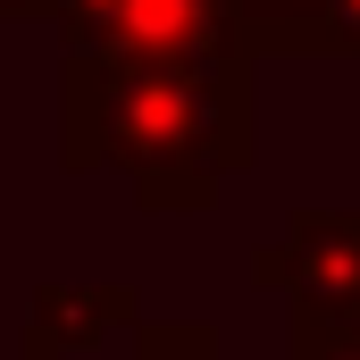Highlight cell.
I'll return each mask as SVG.
<instances>
[{"instance_id": "6da1fadb", "label": "cell", "mask_w": 360, "mask_h": 360, "mask_svg": "<svg viewBox=\"0 0 360 360\" xmlns=\"http://www.w3.org/2000/svg\"><path fill=\"white\" fill-rule=\"evenodd\" d=\"M260 160L252 68L184 59H68L59 68V168L126 176L143 210H210L218 184Z\"/></svg>"}, {"instance_id": "7a4b0ae2", "label": "cell", "mask_w": 360, "mask_h": 360, "mask_svg": "<svg viewBox=\"0 0 360 360\" xmlns=\"http://www.w3.org/2000/svg\"><path fill=\"white\" fill-rule=\"evenodd\" d=\"M68 59H184V68H260L243 0H34Z\"/></svg>"}, {"instance_id": "3957f363", "label": "cell", "mask_w": 360, "mask_h": 360, "mask_svg": "<svg viewBox=\"0 0 360 360\" xmlns=\"http://www.w3.org/2000/svg\"><path fill=\"white\" fill-rule=\"evenodd\" d=\"M252 285L310 319H360V210H293L285 235L252 252Z\"/></svg>"}, {"instance_id": "277c9868", "label": "cell", "mask_w": 360, "mask_h": 360, "mask_svg": "<svg viewBox=\"0 0 360 360\" xmlns=\"http://www.w3.org/2000/svg\"><path fill=\"white\" fill-rule=\"evenodd\" d=\"M134 327H143V293L134 285H117V276H51L25 302L17 360H76V352H101V344L134 335Z\"/></svg>"}, {"instance_id": "5b68a950", "label": "cell", "mask_w": 360, "mask_h": 360, "mask_svg": "<svg viewBox=\"0 0 360 360\" xmlns=\"http://www.w3.org/2000/svg\"><path fill=\"white\" fill-rule=\"evenodd\" d=\"M260 59H360V0H260Z\"/></svg>"}, {"instance_id": "8992f818", "label": "cell", "mask_w": 360, "mask_h": 360, "mask_svg": "<svg viewBox=\"0 0 360 360\" xmlns=\"http://www.w3.org/2000/svg\"><path fill=\"white\" fill-rule=\"evenodd\" d=\"M117 360H226V352H218V335L201 319H176V327H134Z\"/></svg>"}, {"instance_id": "52a82bcc", "label": "cell", "mask_w": 360, "mask_h": 360, "mask_svg": "<svg viewBox=\"0 0 360 360\" xmlns=\"http://www.w3.org/2000/svg\"><path fill=\"white\" fill-rule=\"evenodd\" d=\"M285 360H360V319H310V310H293Z\"/></svg>"}, {"instance_id": "ba28073f", "label": "cell", "mask_w": 360, "mask_h": 360, "mask_svg": "<svg viewBox=\"0 0 360 360\" xmlns=\"http://www.w3.org/2000/svg\"><path fill=\"white\" fill-rule=\"evenodd\" d=\"M0 17L17 25V17H42V8H34V0H0Z\"/></svg>"}, {"instance_id": "9c48e42d", "label": "cell", "mask_w": 360, "mask_h": 360, "mask_svg": "<svg viewBox=\"0 0 360 360\" xmlns=\"http://www.w3.org/2000/svg\"><path fill=\"white\" fill-rule=\"evenodd\" d=\"M252 8H260V0H243V17H252Z\"/></svg>"}]
</instances>
